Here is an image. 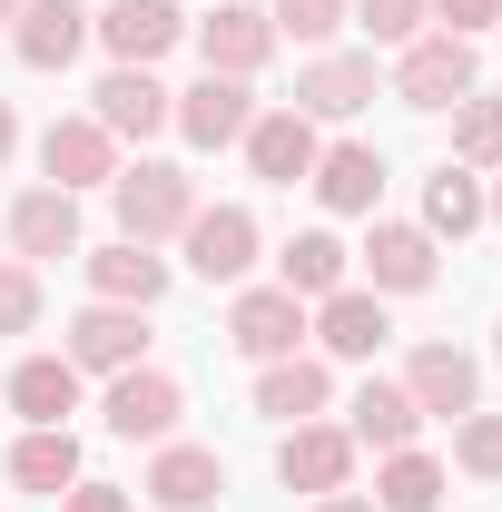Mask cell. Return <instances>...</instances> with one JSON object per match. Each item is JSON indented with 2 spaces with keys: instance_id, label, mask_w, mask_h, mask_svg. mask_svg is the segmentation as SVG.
Listing matches in <instances>:
<instances>
[{
  "instance_id": "1",
  "label": "cell",
  "mask_w": 502,
  "mask_h": 512,
  "mask_svg": "<svg viewBox=\"0 0 502 512\" xmlns=\"http://www.w3.org/2000/svg\"><path fill=\"white\" fill-rule=\"evenodd\" d=\"M109 207H119V237H138V247H178V227H188L207 197H197L188 158H119Z\"/></svg>"
},
{
  "instance_id": "2",
  "label": "cell",
  "mask_w": 502,
  "mask_h": 512,
  "mask_svg": "<svg viewBox=\"0 0 502 512\" xmlns=\"http://www.w3.org/2000/svg\"><path fill=\"white\" fill-rule=\"evenodd\" d=\"M483 89V50L473 40H453V30H424V40H404L394 69H384V99H404V109H424L443 119L453 99H473Z\"/></svg>"
},
{
  "instance_id": "3",
  "label": "cell",
  "mask_w": 502,
  "mask_h": 512,
  "mask_svg": "<svg viewBox=\"0 0 502 512\" xmlns=\"http://www.w3.org/2000/svg\"><path fill=\"white\" fill-rule=\"evenodd\" d=\"M256 256H266V217H256L247 197H217V207H197L188 227H178V266H188L197 286H247Z\"/></svg>"
},
{
  "instance_id": "4",
  "label": "cell",
  "mask_w": 502,
  "mask_h": 512,
  "mask_svg": "<svg viewBox=\"0 0 502 512\" xmlns=\"http://www.w3.org/2000/svg\"><path fill=\"white\" fill-rule=\"evenodd\" d=\"M148 335H158L148 306H99V296H89V306L60 325V355L79 365V375L109 384V375H128V365H148Z\"/></svg>"
},
{
  "instance_id": "5",
  "label": "cell",
  "mask_w": 502,
  "mask_h": 512,
  "mask_svg": "<svg viewBox=\"0 0 502 512\" xmlns=\"http://www.w3.org/2000/svg\"><path fill=\"white\" fill-rule=\"evenodd\" d=\"M89 40L109 50V69H158L188 40V0H99L89 10Z\"/></svg>"
},
{
  "instance_id": "6",
  "label": "cell",
  "mask_w": 502,
  "mask_h": 512,
  "mask_svg": "<svg viewBox=\"0 0 502 512\" xmlns=\"http://www.w3.org/2000/svg\"><path fill=\"white\" fill-rule=\"evenodd\" d=\"M178 414H188V384L168 375V365H128V375L99 384V424H109L119 444H168Z\"/></svg>"
},
{
  "instance_id": "7",
  "label": "cell",
  "mask_w": 502,
  "mask_h": 512,
  "mask_svg": "<svg viewBox=\"0 0 502 512\" xmlns=\"http://www.w3.org/2000/svg\"><path fill=\"white\" fill-rule=\"evenodd\" d=\"M355 266H365V286H375L384 306H394V296H434V286H443V247L414 227V217H375L365 247H355Z\"/></svg>"
},
{
  "instance_id": "8",
  "label": "cell",
  "mask_w": 502,
  "mask_h": 512,
  "mask_svg": "<svg viewBox=\"0 0 502 512\" xmlns=\"http://www.w3.org/2000/svg\"><path fill=\"white\" fill-rule=\"evenodd\" d=\"M306 296H286V286H227V345L247 355V365H276V355H306Z\"/></svg>"
},
{
  "instance_id": "9",
  "label": "cell",
  "mask_w": 502,
  "mask_h": 512,
  "mask_svg": "<svg viewBox=\"0 0 502 512\" xmlns=\"http://www.w3.org/2000/svg\"><path fill=\"white\" fill-rule=\"evenodd\" d=\"M375 99H384L375 50H306V69H296V99H286V109H306L315 128H335V119H355V109H375Z\"/></svg>"
},
{
  "instance_id": "10",
  "label": "cell",
  "mask_w": 502,
  "mask_h": 512,
  "mask_svg": "<svg viewBox=\"0 0 502 512\" xmlns=\"http://www.w3.org/2000/svg\"><path fill=\"white\" fill-rule=\"evenodd\" d=\"M306 335H315V355H325V365H375L384 345H394V316H384L375 286H335V296H315Z\"/></svg>"
},
{
  "instance_id": "11",
  "label": "cell",
  "mask_w": 502,
  "mask_h": 512,
  "mask_svg": "<svg viewBox=\"0 0 502 512\" xmlns=\"http://www.w3.org/2000/svg\"><path fill=\"white\" fill-rule=\"evenodd\" d=\"M394 384L414 394V414H424V424H453V414H473V404H483V365H473L453 335H424V345L404 355V375H394Z\"/></svg>"
},
{
  "instance_id": "12",
  "label": "cell",
  "mask_w": 502,
  "mask_h": 512,
  "mask_svg": "<svg viewBox=\"0 0 502 512\" xmlns=\"http://www.w3.org/2000/svg\"><path fill=\"white\" fill-rule=\"evenodd\" d=\"M256 119V79H217V69H197L188 89H178V109H168V128L188 138L197 158H217V148H237Z\"/></svg>"
},
{
  "instance_id": "13",
  "label": "cell",
  "mask_w": 502,
  "mask_h": 512,
  "mask_svg": "<svg viewBox=\"0 0 502 512\" xmlns=\"http://www.w3.org/2000/svg\"><path fill=\"white\" fill-rule=\"evenodd\" d=\"M79 266H89V296L99 306H168V286H178V256L138 247V237H109V247H79Z\"/></svg>"
},
{
  "instance_id": "14",
  "label": "cell",
  "mask_w": 502,
  "mask_h": 512,
  "mask_svg": "<svg viewBox=\"0 0 502 512\" xmlns=\"http://www.w3.org/2000/svg\"><path fill=\"white\" fill-rule=\"evenodd\" d=\"M188 40H197V60L217 69V79H256V69L286 50V40H276V20H266L256 0H217L207 20H188Z\"/></svg>"
},
{
  "instance_id": "15",
  "label": "cell",
  "mask_w": 502,
  "mask_h": 512,
  "mask_svg": "<svg viewBox=\"0 0 502 512\" xmlns=\"http://www.w3.org/2000/svg\"><path fill=\"white\" fill-rule=\"evenodd\" d=\"M276 483H286V493H355V434H345V424H325V414H315V424H286V434H276Z\"/></svg>"
},
{
  "instance_id": "16",
  "label": "cell",
  "mask_w": 502,
  "mask_h": 512,
  "mask_svg": "<svg viewBox=\"0 0 502 512\" xmlns=\"http://www.w3.org/2000/svg\"><path fill=\"white\" fill-rule=\"evenodd\" d=\"M138 493L158 512H207V503H227V453L217 444H148V473H138Z\"/></svg>"
},
{
  "instance_id": "17",
  "label": "cell",
  "mask_w": 502,
  "mask_h": 512,
  "mask_svg": "<svg viewBox=\"0 0 502 512\" xmlns=\"http://www.w3.org/2000/svg\"><path fill=\"white\" fill-rule=\"evenodd\" d=\"M40 178H50V188H69V197L109 188V178H119V138L89 119V109H69V119L40 128Z\"/></svg>"
},
{
  "instance_id": "18",
  "label": "cell",
  "mask_w": 502,
  "mask_h": 512,
  "mask_svg": "<svg viewBox=\"0 0 502 512\" xmlns=\"http://www.w3.org/2000/svg\"><path fill=\"white\" fill-rule=\"evenodd\" d=\"M384 178H394V168H384L375 138H325L306 188L325 197V217H375V207H384Z\"/></svg>"
},
{
  "instance_id": "19",
  "label": "cell",
  "mask_w": 502,
  "mask_h": 512,
  "mask_svg": "<svg viewBox=\"0 0 502 512\" xmlns=\"http://www.w3.org/2000/svg\"><path fill=\"white\" fill-rule=\"evenodd\" d=\"M247 404L286 434V424H315V414H335V365L325 355H276V365H256Z\"/></svg>"
},
{
  "instance_id": "20",
  "label": "cell",
  "mask_w": 502,
  "mask_h": 512,
  "mask_svg": "<svg viewBox=\"0 0 502 512\" xmlns=\"http://www.w3.org/2000/svg\"><path fill=\"white\" fill-rule=\"evenodd\" d=\"M237 148H247V168L266 178V188H296V178H315L325 128H315L306 109H286V99H276V109H256V119H247V138H237Z\"/></svg>"
},
{
  "instance_id": "21",
  "label": "cell",
  "mask_w": 502,
  "mask_h": 512,
  "mask_svg": "<svg viewBox=\"0 0 502 512\" xmlns=\"http://www.w3.org/2000/svg\"><path fill=\"white\" fill-rule=\"evenodd\" d=\"M168 109H178V89H168V79H158V69H109V79H99V89H89V119L109 128V138H138V148H148V138H158V128H168Z\"/></svg>"
},
{
  "instance_id": "22",
  "label": "cell",
  "mask_w": 502,
  "mask_h": 512,
  "mask_svg": "<svg viewBox=\"0 0 502 512\" xmlns=\"http://www.w3.org/2000/svg\"><path fill=\"white\" fill-rule=\"evenodd\" d=\"M0 237H10V256H30V266H50V256H79V197L69 188H20L10 197V217H0Z\"/></svg>"
},
{
  "instance_id": "23",
  "label": "cell",
  "mask_w": 502,
  "mask_h": 512,
  "mask_svg": "<svg viewBox=\"0 0 502 512\" xmlns=\"http://www.w3.org/2000/svg\"><path fill=\"white\" fill-rule=\"evenodd\" d=\"M10 50H20V69L60 79V69L89 50V0H30V10L10 20Z\"/></svg>"
},
{
  "instance_id": "24",
  "label": "cell",
  "mask_w": 502,
  "mask_h": 512,
  "mask_svg": "<svg viewBox=\"0 0 502 512\" xmlns=\"http://www.w3.org/2000/svg\"><path fill=\"white\" fill-rule=\"evenodd\" d=\"M0 404H10L20 424H69V414L89 404V375H79L69 355H20L10 384H0Z\"/></svg>"
},
{
  "instance_id": "25",
  "label": "cell",
  "mask_w": 502,
  "mask_h": 512,
  "mask_svg": "<svg viewBox=\"0 0 502 512\" xmlns=\"http://www.w3.org/2000/svg\"><path fill=\"white\" fill-rule=\"evenodd\" d=\"M345 434H355V453H404V444H424V414L394 375H365L355 404H345Z\"/></svg>"
},
{
  "instance_id": "26",
  "label": "cell",
  "mask_w": 502,
  "mask_h": 512,
  "mask_svg": "<svg viewBox=\"0 0 502 512\" xmlns=\"http://www.w3.org/2000/svg\"><path fill=\"white\" fill-rule=\"evenodd\" d=\"M276 286H286V296H335V286H355V247H345V237H335V227H296V237H286V247H276Z\"/></svg>"
},
{
  "instance_id": "27",
  "label": "cell",
  "mask_w": 502,
  "mask_h": 512,
  "mask_svg": "<svg viewBox=\"0 0 502 512\" xmlns=\"http://www.w3.org/2000/svg\"><path fill=\"white\" fill-rule=\"evenodd\" d=\"M79 473H89V463H79V434H69V424H20V444H10V483H20V493L60 503Z\"/></svg>"
},
{
  "instance_id": "28",
  "label": "cell",
  "mask_w": 502,
  "mask_h": 512,
  "mask_svg": "<svg viewBox=\"0 0 502 512\" xmlns=\"http://www.w3.org/2000/svg\"><path fill=\"white\" fill-rule=\"evenodd\" d=\"M443 493H453V463L424 453V444H404V453L375 463V512H443Z\"/></svg>"
},
{
  "instance_id": "29",
  "label": "cell",
  "mask_w": 502,
  "mask_h": 512,
  "mask_svg": "<svg viewBox=\"0 0 502 512\" xmlns=\"http://www.w3.org/2000/svg\"><path fill=\"white\" fill-rule=\"evenodd\" d=\"M414 227H424V237H434V247H463V237H473V227H483V178H473V168H453V158H443L434 178H424V217H414Z\"/></svg>"
},
{
  "instance_id": "30",
  "label": "cell",
  "mask_w": 502,
  "mask_h": 512,
  "mask_svg": "<svg viewBox=\"0 0 502 512\" xmlns=\"http://www.w3.org/2000/svg\"><path fill=\"white\" fill-rule=\"evenodd\" d=\"M453 168H473V178H493L502 168V99H453Z\"/></svg>"
},
{
  "instance_id": "31",
  "label": "cell",
  "mask_w": 502,
  "mask_h": 512,
  "mask_svg": "<svg viewBox=\"0 0 502 512\" xmlns=\"http://www.w3.org/2000/svg\"><path fill=\"white\" fill-rule=\"evenodd\" d=\"M345 20H355L375 50H404V40L434 30V0H345Z\"/></svg>"
},
{
  "instance_id": "32",
  "label": "cell",
  "mask_w": 502,
  "mask_h": 512,
  "mask_svg": "<svg viewBox=\"0 0 502 512\" xmlns=\"http://www.w3.org/2000/svg\"><path fill=\"white\" fill-rule=\"evenodd\" d=\"M453 473H473V483H502V414H493V404L453 414Z\"/></svg>"
},
{
  "instance_id": "33",
  "label": "cell",
  "mask_w": 502,
  "mask_h": 512,
  "mask_svg": "<svg viewBox=\"0 0 502 512\" xmlns=\"http://www.w3.org/2000/svg\"><path fill=\"white\" fill-rule=\"evenodd\" d=\"M40 316H50L40 266H30V256H0V335H40Z\"/></svg>"
},
{
  "instance_id": "34",
  "label": "cell",
  "mask_w": 502,
  "mask_h": 512,
  "mask_svg": "<svg viewBox=\"0 0 502 512\" xmlns=\"http://www.w3.org/2000/svg\"><path fill=\"white\" fill-rule=\"evenodd\" d=\"M266 20H276V40H296V50H335L345 0H266Z\"/></svg>"
},
{
  "instance_id": "35",
  "label": "cell",
  "mask_w": 502,
  "mask_h": 512,
  "mask_svg": "<svg viewBox=\"0 0 502 512\" xmlns=\"http://www.w3.org/2000/svg\"><path fill=\"white\" fill-rule=\"evenodd\" d=\"M434 30H453V40H483V30H502V0H434Z\"/></svg>"
},
{
  "instance_id": "36",
  "label": "cell",
  "mask_w": 502,
  "mask_h": 512,
  "mask_svg": "<svg viewBox=\"0 0 502 512\" xmlns=\"http://www.w3.org/2000/svg\"><path fill=\"white\" fill-rule=\"evenodd\" d=\"M60 512H138V493H128V483H99V473H79V483L60 493Z\"/></svg>"
},
{
  "instance_id": "37",
  "label": "cell",
  "mask_w": 502,
  "mask_h": 512,
  "mask_svg": "<svg viewBox=\"0 0 502 512\" xmlns=\"http://www.w3.org/2000/svg\"><path fill=\"white\" fill-rule=\"evenodd\" d=\"M306 512H375V493H315Z\"/></svg>"
},
{
  "instance_id": "38",
  "label": "cell",
  "mask_w": 502,
  "mask_h": 512,
  "mask_svg": "<svg viewBox=\"0 0 502 512\" xmlns=\"http://www.w3.org/2000/svg\"><path fill=\"white\" fill-rule=\"evenodd\" d=\"M10 158H20V109L0 99V168H10Z\"/></svg>"
},
{
  "instance_id": "39",
  "label": "cell",
  "mask_w": 502,
  "mask_h": 512,
  "mask_svg": "<svg viewBox=\"0 0 502 512\" xmlns=\"http://www.w3.org/2000/svg\"><path fill=\"white\" fill-rule=\"evenodd\" d=\"M483 227H502V168L483 178Z\"/></svg>"
},
{
  "instance_id": "40",
  "label": "cell",
  "mask_w": 502,
  "mask_h": 512,
  "mask_svg": "<svg viewBox=\"0 0 502 512\" xmlns=\"http://www.w3.org/2000/svg\"><path fill=\"white\" fill-rule=\"evenodd\" d=\"M20 10H30V0H0V20H20Z\"/></svg>"
},
{
  "instance_id": "41",
  "label": "cell",
  "mask_w": 502,
  "mask_h": 512,
  "mask_svg": "<svg viewBox=\"0 0 502 512\" xmlns=\"http://www.w3.org/2000/svg\"><path fill=\"white\" fill-rule=\"evenodd\" d=\"M493 365H502V325H493Z\"/></svg>"
},
{
  "instance_id": "42",
  "label": "cell",
  "mask_w": 502,
  "mask_h": 512,
  "mask_svg": "<svg viewBox=\"0 0 502 512\" xmlns=\"http://www.w3.org/2000/svg\"><path fill=\"white\" fill-rule=\"evenodd\" d=\"M493 40H502V30H493Z\"/></svg>"
}]
</instances>
